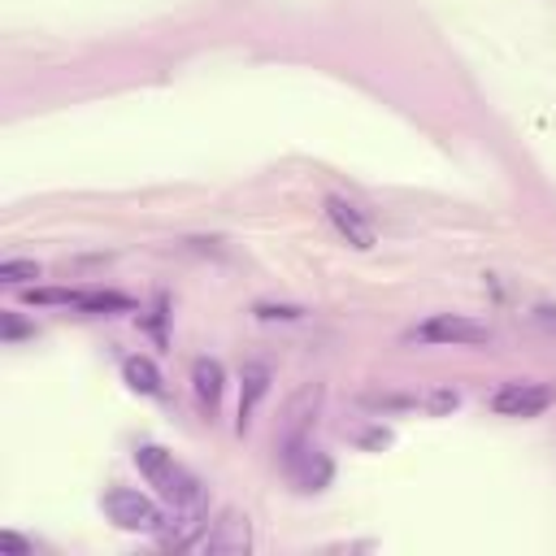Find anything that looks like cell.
<instances>
[{"label":"cell","instance_id":"6da1fadb","mask_svg":"<svg viewBox=\"0 0 556 556\" xmlns=\"http://www.w3.org/2000/svg\"><path fill=\"white\" fill-rule=\"evenodd\" d=\"M135 465H139V473L161 491V500H169L178 513H195V508L204 504L200 478H195L191 469H182L165 447H156V443L135 447Z\"/></svg>","mask_w":556,"mask_h":556},{"label":"cell","instance_id":"7a4b0ae2","mask_svg":"<svg viewBox=\"0 0 556 556\" xmlns=\"http://www.w3.org/2000/svg\"><path fill=\"white\" fill-rule=\"evenodd\" d=\"M100 504H104L109 521L122 526V530H135V534H165V513H161V504H156L152 495L135 491V486H109Z\"/></svg>","mask_w":556,"mask_h":556},{"label":"cell","instance_id":"3957f363","mask_svg":"<svg viewBox=\"0 0 556 556\" xmlns=\"http://www.w3.org/2000/svg\"><path fill=\"white\" fill-rule=\"evenodd\" d=\"M408 339H417V343H443V348H473V343H486L491 330L482 321H473V317H460V313H434L421 326H413Z\"/></svg>","mask_w":556,"mask_h":556},{"label":"cell","instance_id":"277c9868","mask_svg":"<svg viewBox=\"0 0 556 556\" xmlns=\"http://www.w3.org/2000/svg\"><path fill=\"white\" fill-rule=\"evenodd\" d=\"M547 404H552V391L543 382H504L491 395V408L500 417H539Z\"/></svg>","mask_w":556,"mask_h":556},{"label":"cell","instance_id":"5b68a950","mask_svg":"<svg viewBox=\"0 0 556 556\" xmlns=\"http://www.w3.org/2000/svg\"><path fill=\"white\" fill-rule=\"evenodd\" d=\"M187 547H200V552H222V556H235V552H248L252 547V534H248V521L226 513L222 521L204 526Z\"/></svg>","mask_w":556,"mask_h":556},{"label":"cell","instance_id":"8992f818","mask_svg":"<svg viewBox=\"0 0 556 556\" xmlns=\"http://www.w3.org/2000/svg\"><path fill=\"white\" fill-rule=\"evenodd\" d=\"M30 304H70V308H91V313H104V308H130L126 295H113V291H65V287H30L26 291Z\"/></svg>","mask_w":556,"mask_h":556},{"label":"cell","instance_id":"52a82bcc","mask_svg":"<svg viewBox=\"0 0 556 556\" xmlns=\"http://www.w3.org/2000/svg\"><path fill=\"white\" fill-rule=\"evenodd\" d=\"M326 217H330V226L339 230V239H348L352 248H361V252L374 248V226H369V217H365L352 200H343V195H326Z\"/></svg>","mask_w":556,"mask_h":556},{"label":"cell","instance_id":"ba28073f","mask_svg":"<svg viewBox=\"0 0 556 556\" xmlns=\"http://www.w3.org/2000/svg\"><path fill=\"white\" fill-rule=\"evenodd\" d=\"M191 387H195V400H200L204 408H217V400H222V387H226V374H222V365H217L213 356H200V361L191 365Z\"/></svg>","mask_w":556,"mask_h":556},{"label":"cell","instance_id":"9c48e42d","mask_svg":"<svg viewBox=\"0 0 556 556\" xmlns=\"http://www.w3.org/2000/svg\"><path fill=\"white\" fill-rule=\"evenodd\" d=\"M122 378H126V387L130 391H139V395H161L165 387V378H161V369L148 361V356H126L122 361Z\"/></svg>","mask_w":556,"mask_h":556},{"label":"cell","instance_id":"30bf717a","mask_svg":"<svg viewBox=\"0 0 556 556\" xmlns=\"http://www.w3.org/2000/svg\"><path fill=\"white\" fill-rule=\"evenodd\" d=\"M30 278H39V265L35 261H4L0 265V282H9V287H26Z\"/></svg>","mask_w":556,"mask_h":556},{"label":"cell","instance_id":"8fae6325","mask_svg":"<svg viewBox=\"0 0 556 556\" xmlns=\"http://www.w3.org/2000/svg\"><path fill=\"white\" fill-rule=\"evenodd\" d=\"M261 391H265V369H261V365H252V369H248V400L239 404V430L248 426V413H252V404L261 400Z\"/></svg>","mask_w":556,"mask_h":556},{"label":"cell","instance_id":"7c38bea8","mask_svg":"<svg viewBox=\"0 0 556 556\" xmlns=\"http://www.w3.org/2000/svg\"><path fill=\"white\" fill-rule=\"evenodd\" d=\"M256 317H265V321H274V317L295 321V317H304V308H295V304H256Z\"/></svg>","mask_w":556,"mask_h":556},{"label":"cell","instance_id":"4fadbf2b","mask_svg":"<svg viewBox=\"0 0 556 556\" xmlns=\"http://www.w3.org/2000/svg\"><path fill=\"white\" fill-rule=\"evenodd\" d=\"M0 552H9V556H30V543H26L22 534H13V530H0Z\"/></svg>","mask_w":556,"mask_h":556},{"label":"cell","instance_id":"5bb4252c","mask_svg":"<svg viewBox=\"0 0 556 556\" xmlns=\"http://www.w3.org/2000/svg\"><path fill=\"white\" fill-rule=\"evenodd\" d=\"M539 317H543L547 326H556V304H539Z\"/></svg>","mask_w":556,"mask_h":556}]
</instances>
